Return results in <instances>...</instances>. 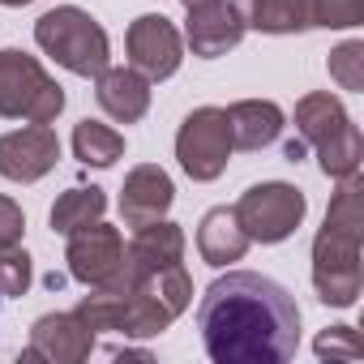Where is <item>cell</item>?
<instances>
[{
	"label": "cell",
	"mask_w": 364,
	"mask_h": 364,
	"mask_svg": "<svg viewBox=\"0 0 364 364\" xmlns=\"http://www.w3.org/2000/svg\"><path fill=\"white\" fill-rule=\"evenodd\" d=\"M73 159L86 167H116L124 159V133H116L103 120L73 124Z\"/></svg>",
	"instance_id": "ffe728a7"
},
{
	"label": "cell",
	"mask_w": 364,
	"mask_h": 364,
	"mask_svg": "<svg viewBox=\"0 0 364 364\" xmlns=\"http://www.w3.org/2000/svg\"><path fill=\"white\" fill-rule=\"evenodd\" d=\"M228 116V133H232V150H266L283 137V107L274 99H240L232 107H223Z\"/></svg>",
	"instance_id": "9a60e30c"
},
{
	"label": "cell",
	"mask_w": 364,
	"mask_h": 364,
	"mask_svg": "<svg viewBox=\"0 0 364 364\" xmlns=\"http://www.w3.org/2000/svg\"><path fill=\"white\" fill-rule=\"evenodd\" d=\"M304 150H309V146H304L300 137H291V141L283 146V154H287V163H300V159H304Z\"/></svg>",
	"instance_id": "4316f807"
},
{
	"label": "cell",
	"mask_w": 364,
	"mask_h": 364,
	"mask_svg": "<svg viewBox=\"0 0 364 364\" xmlns=\"http://www.w3.org/2000/svg\"><path fill=\"white\" fill-rule=\"evenodd\" d=\"M65 262H69V279H77L82 287H107L124 262L120 228H107L103 219L77 228L65 245Z\"/></svg>",
	"instance_id": "ba28073f"
},
{
	"label": "cell",
	"mask_w": 364,
	"mask_h": 364,
	"mask_svg": "<svg viewBox=\"0 0 364 364\" xmlns=\"http://www.w3.org/2000/svg\"><path fill=\"white\" fill-rule=\"evenodd\" d=\"M35 43L43 56H52L73 77H99L112 65V39L107 31L77 5H56L35 22Z\"/></svg>",
	"instance_id": "7a4b0ae2"
},
{
	"label": "cell",
	"mask_w": 364,
	"mask_h": 364,
	"mask_svg": "<svg viewBox=\"0 0 364 364\" xmlns=\"http://www.w3.org/2000/svg\"><path fill=\"white\" fill-rule=\"evenodd\" d=\"M364 22V0H309V26L355 31Z\"/></svg>",
	"instance_id": "603a6c76"
},
{
	"label": "cell",
	"mask_w": 364,
	"mask_h": 364,
	"mask_svg": "<svg viewBox=\"0 0 364 364\" xmlns=\"http://www.w3.org/2000/svg\"><path fill=\"white\" fill-rule=\"evenodd\" d=\"M171 202H176V185L159 163H137L120 185V219H124V228H146L154 219H167Z\"/></svg>",
	"instance_id": "7c38bea8"
},
{
	"label": "cell",
	"mask_w": 364,
	"mask_h": 364,
	"mask_svg": "<svg viewBox=\"0 0 364 364\" xmlns=\"http://www.w3.org/2000/svg\"><path fill=\"white\" fill-rule=\"evenodd\" d=\"M35 283V262L22 245L0 249V296H26Z\"/></svg>",
	"instance_id": "cb8c5ba5"
},
{
	"label": "cell",
	"mask_w": 364,
	"mask_h": 364,
	"mask_svg": "<svg viewBox=\"0 0 364 364\" xmlns=\"http://www.w3.org/2000/svg\"><path fill=\"white\" fill-rule=\"evenodd\" d=\"M176 159H180V171L198 180V185H210L228 171L232 133H228L223 107H193L185 116V124L176 133Z\"/></svg>",
	"instance_id": "8992f818"
},
{
	"label": "cell",
	"mask_w": 364,
	"mask_h": 364,
	"mask_svg": "<svg viewBox=\"0 0 364 364\" xmlns=\"http://www.w3.org/2000/svg\"><path fill=\"white\" fill-rule=\"evenodd\" d=\"M232 210H236L249 245H283L304 223L309 202H304V193L296 185H287V180H262V185H253Z\"/></svg>",
	"instance_id": "5b68a950"
},
{
	"label": "cell",
	"mask_w": 364,
	"mask_h": 364,
	"mask_svg": "<svg viewBox=\"0 0 364 364\" xmlns=\"http://www.w3.org/2000/svg\"><path fill=\"white\" fill-rule=\"evenodd\" d=\"M313 150H317V167H321V176H330V180H347V176L360 171V159H364V133H360V124L351 120L347 129H338L330 141H321V146H313Z\"/></svg>",
	"instance_id": "44dd1931"
},
{
	"label": "cell",
	"mask_w": 364,
	"mask_h": 364,
	"mask_svg": "<svg viewBox=\"0 0 364 364\" xmlns=\"http://www.w3.org/2000/svg\"><path fill=\"white\" fill-rule=\"evenodd\" d=\"M198 330L215 364H283L300 347V304L257 270H228L198 300Z\"/></svg>",
	"instance_id": "6da1fadb"
},
{
	"label": "cell",
	"mask_w": 364,
	"mask_h": 364,
	"mask_svg": "<svg viewBox=\"0 0 364 364\" xmlns=\"http://www.w3.org/2000/svg\"><path fill=\"white\" fill-rule=\"evenodd\" d=\"M240 39H245V22L232 9V0H206V5H193L185 18V43L202 60L228 56L232 48H240Z\"/></svg>",
	"instance_id": "4fadbf2b"
},
{
	"label": "cell",
	"mask_w": 364,
	"mask_h": 364,
	"mask_svg": "<svg viewBox=\"0 0 364 364\" xmlns=\"http://www.w3.org/2000/svg\"><path fill=\"white\" fill-rule=\"evenodd\" d=\"M245 31L257 35H300L309 31V0H232Z\"/></svg>",
	"instance_id": "e0dca14e"
},
{
	"label": "cell",
	"mask_w": 364,
	"mask_h": 364,
	"mask_svg": "<svg viewBox=\"0 0 364 364\" xmlns=\"http://www.w3.org/2000/svg\"><path fill=\"white\" fill-rule=\"evenodd\" d=\"M185 262V232L171 219H154L146 228H133V240L124 245V262L116 270V279L107 287H124L133 274L141 270H159V266H176Z\"/></svg>",
	"instance_id": "8fae6325"
},
{
	"label": "cell",
	"mask_w": 364,
	"mask_h": 364,
	"mask_svg": "<svg viewBox=\"0 0 364 364\" xmlns=\"http://www.w3.org/2000/svg\"><path fill=\"white\" fill-rule=\"evenodd\" d=\"M22 232H26V215L14 198L0 193V249H9V245H22Z\"/></svg>",
	"instance_id": "484cf974"
},
{
	"label": "cell",
	"mask_w": 364,
	"mask_h": 364,
	"mask_svg": "<svg viewBox=\"0 0 364 364\" xmlns=\"http://www.w3.org/2000/svg\"><path fill=\"white\" fill-rule=\"evenodd\" d=\"M326 69H330V82H338V90L360 95V90H364V43H360V39L338 43V48L330 52Z\"/></svg>",
	"instance_id": "7402d4cb"
},
{
	"label": "cell",
	"mask_w": 364,
	"mask_h": 364,
	"mask_svg": "<svg viewBox=\"0 0 364 364\" xmlns=\"http://www.w3.org/2000/svg\"><path fill=\"white\" fill-rule=\"evenodd\" d=\"M5 9H22V5H35V0H0Z\"/></svg>",
	"instance_id": "83f0119b"
},
{
	"label": "cell",
	"mask_w": 364,
	"mask_h": 364,
	"mask_svg": "<svg viewBox=\"0 0 364 364\" xmlns=\"http://www.w3.org/2000/svg\"><path fill=\"white\" fill-rule=\"evenodd\" d=\"M124 52L137 73H146L150 82H167L180 69V60H185V35L163 14H141L124 31Z\"/></svg>",
	"instance_id": "52a82bcc"
},
{
	"label": "cell",
	"mask_w": 364,
	"mask_h": 364,
	"mask_svg": "<svg viewBox=\"0 0 364 364\" xmlns=\"http://www.w3.org/2000/svg\"><path fill=\"white\" fill-rule=\"evenodd\" d=\"M291 120H296V137H300L304 146H321V141H330L338 129L351 124L343 99L330 95V90H313V95H304V99L296 103Z\"/></svg>",
	"instance_id": "ac0fdd59"
},
{
	"label": "cell",
	"mask_w": 364,
	"mask_h": 364,
	"mask_svg": "<svg viewBox=\"0 0 364 364\" xmlns=\"http://www.w3.org/2000/svg\"><path fill=\"white\" fill-rule=\"evenodd\" d=\"M95 351V330L77 313H43L31 326V343L22 360H48V364H82Z\"/></svg>",
	"instance_id": "30bf717a"
},
{
	"label": "cell",
	"mask_w": 364,
	"mask_h": 364,
	"mask_svg": "<svg viewBox=\"0 0 364 364\" xmlns=\"http://www.w3.org/2000/svg\"><path fill=\"white\" fill-rule=\"evenodd\" d=\"M198 253L215 270H223V266H232V262H240L249 253V236H245V228H240L232 206H215V210L202 215V223H198Z\"/></svg>",
	"instance_id": "2e32d148"
},
{
	"label": "cell",
	"mask_w": 364,
	"mask_h": 364,
	"mask_svg": "<svg viewBox=\"0 0 364 364\" xmlns=\"http://www.w3.org/2000/svg\"><path fill=\"white\" fill-rule=\"evenodd\" d=\"M95 99L103 116H112L116 124H137L150 112V77L133 65H107L95 77Z\"/></svg>",
	"instance_id": "5bb4252c"
},
{
	"label": "cell",
	"mask_w": 364,
	"mask_h": 364,
	"mask_svg": "<svg viewBox=\"0 0 364 364\" xmlns=\"http://www.w3.org/2000/svg\"><path fill=\"white\" fill-rule=\"evenodd\" d=\"M364 228H343V223H321L313 236V291L330 309H351L364 291Z\"/></svg>",
	"instance_id": "3957f363"
},
{
	"label": "cell",
	"mask_w": 364,
	"mask_h": 364,
	"mask_svg": "<svg viewBox=\"0 0 364 364\" xmlns=\"http://www.w3.org/2000/svg\"><path fill=\"white\" fill-rule=\"evenodd\" d=\"M60 163V137L52 124H26L0 137V176L14 185H35Z\"/></svg>",
	"instance_id": "9c48e42d"
},
{
	"label": "cell",
	"mask_w": 364,
	"mask_h": 364,
	"mask_svg": "<svg viewBox=\"0 0 364 364\" xmlns=\"http://www.w3.org/2000/svg\"><path fill=\"white\" fill-rule=\"evenodd\" d=\"M180 5H185V9H193V5H206V0H180Z\"/></svg>",
	"instance_id": "f1b7e54d"
},
{
	"label": "cell",
	"mask_w": 364,
	"mask_h": 364,
	"mask_svg": "<svg viewBox=\"0 0 364 364\" xmlns=\"http://www.w3.org/2000/svg\"><path fill=\"white\" fill-rule=\"evenodd\" d=\"M0 300H5V296H0Z\"/></svg>",
	"instance_id": "f546056e"
},
{
	"label": "cell",
	"mask_w": 364,
	"mask_h": 364,
	"mask_svg": "<svg viewBox=\"0 0 364 364\" xmlns=\"http://www.w3.org/2000/svg\"><path fill=\"white\" fill-rule=\"evenodd\" d=\"M360 338H355V326H330L317 334L313 343V355L317 360H360Z\"/></svg>",
	"instance_id": "d4e9b609"
},
{
	"label": "cell",
	"mask_w": 364,
	"mask_h": 364,
	"mask_svg": "<svg viewBox=\"0 0 364 364\" xmlns=\"http://www.w3.org/2000/svg\"><path fill=\"white\" fill-rule=\"evenodd\" d=\"M60 112H65V86L48 77V69L31 52L22 48L0 52V116L26 124H52Z\"/></svg>",
	"instance_id": "277c9868"
},
{
	"label": "cell",
	"mask_w": 364,
	"mask_h": 364,
	"mask_svg": "<svg viewBox=\"0 0 364 364\" xmlns=\"http://www.w3.org/2000/svg\"><path fill=\"white\" fill-rule=\"evenodd\" d=\"M107 215V193L103 189H86V185H77V189H65L56 202H52V215H48V223H52V232L56 236H73L77 228H86V223H99Z\"/></svg>",
	"instance_id": "d6986e66"
}]
</instances>
